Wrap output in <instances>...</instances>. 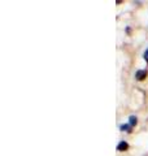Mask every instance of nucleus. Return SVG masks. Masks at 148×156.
Returning a JSON list of instances; mask_svg holds the SVG:
<instances>
[{
	"label": "nucleus",
	"mask_w": 148,
	"mask_h": 156,
	"mask_svg": "<svg viewBox=\"0 0 148 156\" xmlns=\"http://www.w3.org/2000/svg\"><path fill=\"white\" fill-rule=\"evenodd\" d=\"M147 77V72L145 70H138L137 73H135V78H137L138 81H143Z\"/></svg>",
	"instance_id": "obj_1"
},
{
	"label": "nucleus",
	"mask_w": 148,
	"mask_h": 156,
	"mask_svg": "<svg viewBox=\"0 0 148 156\" xmlns=\"http://www.w3.org/2000/svg\"><path fill=\"white\" fill-rule=\"evenodd\" d=\"M127 148H129V145L125 142V141L120 142V143H118V146H117V150L118 151H125V150H127Z\"/></svg>",
	"instance_id": "obj_2"
},
{
	"label": "nucleus",
	"mask_w": 148,
	"mask_h": 156,
	"mask_svg": "<svg viewBox=\"0 0 148 156\" xmlns=\"http://www.w3.org/2000/svg\"><path fill=\"white\" fill-rule=\"evenodd\" d=\"M129 120H130V124H129L130 126H135V125H137L138 119H137L135 116H130V119H129Z\"/></svg>",
	"instance_id": "obj_3"
},
{
	"label": "nucleus",
	"mask_w": 148,
	"mask_h": 156,
	"mask_svg": "<svg viewBox=\"0 0 148 156\" xmlns=\"http://www.w3.org/2000/svg\"><path fill=\"white\" fill-rule=\"evenodd\" d=\"M133 126H130V125H121L120 126V129L122 131H130V129H131Z\"/></svg>",
	"instance_id": "obj_4"
},
{
	"label": "nucleus",
	"mask_w": 148,
	"mask_h": 156,
	"mask_svg": "<svg viewBox=\"0 0 148 156\" xmlns=\"http://www.w3.org/2000/svg\"><path fill=\"white\" fill-rule=\"evenodd\" d=\"M144 60L148 62V48L145 50V52H144Z\"/></svg>",
	"instance_id": "obj_5"
}]
</instances>
